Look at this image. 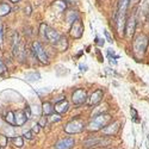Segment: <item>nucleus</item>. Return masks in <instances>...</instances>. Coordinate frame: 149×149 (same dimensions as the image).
Instances as JSON below:
<instances>
[{
  "label": "nucleus",
  "instance_id": "1",
  "mask_svg": "<svg viewBox=\"0 0 149 149\" xmlns=\"http://www.w3.org/2000/svg\"><path fill=\"white\" fill-rule=\"evenodd\" d=\"M129 3H130V0H119L118 11L115 15V17L117 19V29H118L119 35L124 33V28H125V15H127Z\"/></svg>",
  "mask_w": 149,
  "mask_h": 149
},
{
  "label": "nucleus",
  "instance_id": "2",
  "mask_svg": "<svg viewBox=\"0 0 149 149\" xmlns=\"http://www.w3.org/2000/svg\"><path fill=\"white\" fill-rule=\"evenodd\" d=\"M111 118H112V117H111L110 115H107V113H100V115H98L88 124V129L91 131L102 130V129H104L107 125V124L111 122Z\"/></svg>",
  "mask_w": 149,
  "mask_h": 149
},
{
  "label": "nucleus",
  "instance_id": "3",
  "mask_svg": "<svg viewBox=\"0 0 149 149\" xmlns=\"http://www.w3.org/2000/svg\"><path fill=\"white\" fill-rule=\"evenodd\" d=\"M148 43H149V38L146 35H139L134 41V53L139 57H142L148 48Z\"/></svg>",
  "mask_w": 149,
  "mask_h": 149
},
{
  "label": "nucleus",
  "instance_id": "4",
  "mask_svg": "<svg viewBox=\"0 0 149 149\" xmlns=\"http://www.w3.org/2000/svg\"><path fill=\"white\" fill-rule=\"evenodd\" d=\"M84 129H85V123H84V120L77 118V119L70 120V122L67 124L66 128H65V131H66L67 134H78V132H81Z\"/></svg>",
  "mask_w": 149,
  "mask_h": 149
},
{
  "label": "nucleus",
  "instance_id": "5",
  "mask_svg": "<svg viewBox=\"0 0 149 149\" xmlns=\"http://www.w3.org/2000/svg\"><path fill=\"white\" fill-rule=\"evenodd\" d=\"M42 32H43V36L45 38L54 44H56L58 42V40L61 38V35L56 30L49 28L48 25H44V24H42Z\"/></svg>",
  "mask_w": 149,
  "mask_h": 149
},
{
  "label": "nucleus",
  "instance_id": "6",
  "mask_svg": "<svg viewBox=\"0 0 149 149\" xmlns=\"http://www.w3.org/2000/svg\"><path fill=\"white\" fill-rule=\"evenodd\" d=\"M32 50H33V53H35V55H36V57L38 58L42 63H49V58H48V55H47V53H45V50L43 49V47L41 45V43L40 42H37V41H35L33 43H32Z\"/></svg>",
  "mask_w": 149,
  "mask_h": 149
},
{
  "label": "nucleus",
  "instance_id": "7",
  "mask_svg": "<svg viewBox=\"0 0 149 149\" xmlns=\"http://www.w3.org/2000/svg\"><path fill=\"white\" fill-rule=\"evenodd\" d=\"M84 33V25L80 18H78L74 23H72V28H70V36L73 38H80Z\"/></svg>",
  "mask_w": 149,
  "mask_h": 149
},
{
  "label": "nucleus",
  "instance_id": "8",
  "mask_svg": "<svg viewBox=\"0 0 149 149\" xmlns=\"http://www.w3.org/2000/svg\"><path fill=\"white\" fill-rule=\"evenodd\" d=\"M28 119H29V117H28L25 111L19 110V111H16V112H13V125L22 127V125H24V124L26 123Z\"/></svg>",
  "mask_w": 149,
  "mask_h": 149
},
{
  "label": "nucleus",
  "instance_id": "9",
  "mask_svg": "<svg viewBox=\"0 0 149 149\" xmlns=\"http://www.w3.org/2000/svg\"><path fill=\"white\" fill-rule=\"evenodd\" d=\"M72 99H73V103L77 104V105H81L86 102L87 99V94H86V91L82 90V88H78L73 92V95H72Z\"/></svg>",
  "mask_w": 149,
  "mask_h": 149
},
{
  "label": "nucleus",
  "instance_id": "10",
  "mask_svg": "<svg viewBox=\"0 0 149 149\" xmlns=\"http://www.w3.org/2000/svg\"><path fill=\"white\" fill-rule=\"evenodd\" d=\"M109 143H110V141L106 139H90L84 142V146L86 148H91V147H103Z\"/></svg>",
  "mask_w": 149,
  "mask_h": 149
},
{
  "label": "nucleus",
  "instance_id": "11",
  "mask_svg": "<svg viewBox=\"0 0 149 149\" xmlns=\"http://www.w3.org/2000/svg\"><path fill=\"white\" fill-rule=\"evenodd\" d=\"M75 144V141L72 137H66L60 140L56 144H55V149H72Z\"/></svg>",
  "mask_w": 149,
  "mask_h": 149
},
{
  "label": "nucleus",
  "instance_id": "12",
  "mask_svg": "<svg viewBox=\"0 0 149 149\" xmlns=\"http://www.w3.org/2000/svg\"><path fill=\"white\" fill-rule=\"evenodd\" d=\"M135 29H136V18L135 16L130 17L128 23L125 24V28H124V31H127V36L128 37H132L135 33Z\"/></svg>",
  "mask_w": 149,
  "mask_h": 149
},
{
  "label": "nucleus",
  "instance_id": "13",
  "mask_svg": "<svg viewBox=\"0 0 149 149\" xmlns=\"http://www.w3.org/2000/svg\"><path fill=\"white\" fill-rule=\"evenodd\" d=\"M103 97H104V92L102 91V90H97V91H94L93 93H92V95H91V98H90V100H88V104L90 105H97V104H99L102 100H103Z\"/></svg>",
  "mask_w": 149,
  "mask_h": 149
},
{
  "label": "nucleus",
  "instance_id": "14",
  "mask_svg": "<svg viewBox=\"0 0 149 149\" xmlns=\"http://www.w3.org/2000/svg\"><path fill=\"white\" fill-rule=\"evenodd\" d=\"M119 130V122H115L112 124H110V125H106L104 129H103V132L105 135H116L117 131Z\"/></svg>",
  "mask_w": 149,
  "mask_h": 149
},
{
  "label": "nucleus",
  "instance_id": "15",
  "mask_svg": "<svg viewBox=\"0 0 149 149\" xmlns=\"http://www.w3.org/2000/svg\"><path fill=\"white\" fill-rule=\"evenodd\" d=\"M54 110L58 113H65L68 110V102L66 100V99H60V100L55 104Z\"/></svg>",
  "mask_w": 149,
  "mask_h": 149
},
{
  "label": "nucleus",
  "instance_id": "16",
  "mask_svg": "<svg viewBox=\"0 0 149 149\" xmlns=\"http://www.w3.org/2000/svg\"><path fill=\"white\" fill-rule=\"evenodd\" d=\"M42 112H43V115H44L45 117L53 115V112H54V106H53V104L49 103V102L44 103L43 106H42Z\"/></svg>",
  "mask_w": 149,
  "mask_h": 149
},
{
  "label": "nucleus",
  "instance_id": "17",
  "mask_svg": "<svg viewBox=\"0 0 149 149\" xmlns=\"http://www.w3.org/2000/svg\"><path fill=\"white\" fill-rule=\"evenodd\" d=\"M78 18H79V16H78V12L77 11H69V12H67V15H66V19L70 24L75 22Z\"/></svg>",
  "mask_w": 149,
  "mask_h": 149
},
{
  "label": "nucleus",
  "instance_id": "18",
  "mask_svg": "<svg viewBox=\"0 0 149 149\" xmlns=\"http://www.w3.org/2000/svg\"><path fill=\"white\" fill-rule=\"evenodd\" d=\"M10 12H11V7L8 6V4H6V3H1V4H0V17L7 16Z\"/></svg>",
  "mask_w": 149,
  "mask_h": 149
},
{
  "label": "nucleus",
  "instance_id": "19",
  "mask_svg": "<svg viewBox=\"0 0 149 149\" xmlns=\"http://www.w3.org/2000/svg\"><path fill=\"white\" fill-rule=\"evenodd\" d=\"M56 47H57V49H58V50L60 52H65L66 50V49H67V40L66 38H63V37H61V38L58 40V42L55 44Z\"/></svg>",
  "mask_w": 149,
  "mask_h": 149
},
{
  "label": "nucleus",
  "instance_id": "20",
  "mask_svg": "<svg viewBox=\"0 0 149 149\" xmlns=\"http://www.w3.org/2000/svg\"><path fill=\"white\" fill-rule=\"evenodd\" d=\"M25 79L30 82H36L40 80V74L38 73H29L25 75Z\"/></svg>",
  "mask_w": 149,
  "mask_h": 149
},
{
  "label": "nucleus",
  "instance_id": "21",
  "mask_svg": "<svg viewBox=\"0 0 149 149\" xmlns=\"http://www.w3.org/2000/svg\"><path fill=\"white\" fill-rule=\"evenodd\" d=\"M12 142H13V144L18 148H22L24 146V140L23 137H20V136H16V137L12 139Z\"/></svg>",
  "mask_w": 149,
  "mask_h": 149
},
{
  "label": "nucleus",
  "instance_id": "22",
  "mask_svg": "<svg viewBox=\"0 0 149 149\" xmlns=\"http://www.w3.org/2000/svg\"><path fill=\"white\" fill-rule=\"evenodd\" d=\"M66 1H63V0H57V1L54 3V7H57L58 11H63L66 10Z\"/></svg>",
  "mask_w": 149,
  "mask_h": 149
},
{
  "label": "nucleus",
  "instance_id": "23",
  "mask_svg": "<svg viewBox=\"0 0 149 149\" xmlns=\"http://www.w3.org/2000/svg\"><path fill=\"white\" fill-rule=\"evenodd\" d=\"M130 112H131V117H132V120H134L135 123H139V122H140V119H139L137 111L135 110V107H132V106H131V109H130Z\"/></svg>",
  "mask_w": 149,
  "mask_h": 149
},
{
  "label": "nucleus",
  "instance_id": "24",
  "mask_svg": "<svg viewBox=\"0 0 149 149\" xmlns=\"http://www.w3.org/2000/svg\"><path fill=\"white\" fill-rule=\"evenodd\" d=\"M6 120H7V123H10V124H12V125H13V112H12V111L7 112V115H6Z\"/></svg>",
  "mask_w": 149,
  "mask_h": 149
},
{
  "label": "nucleus",
  "instance_id": "25",
  "mask_svg": "<svg viewBox=\"0 0 149 149\" xmlns=\"http://www.w3.org/2000/svg\"><path fill=\"white\" fill-rule=\"evenodd\" d=\"M7 144V137L0 134V147H5Z\"/></svg>",
  "mask_w": 149,
  "mask_h": 149
},
{
  "label": "nucleus",
  "instance_id": "26",
  "mask_svg": "<svg viewBox=\"0 0 149 149\" xmlns=\"http://www.w3.org/2000/svg\"><path fill=\"white\" fill-rule=\"evenodd\" d=\"M33 131L32 130H28V131H25L24 132V136H25L26 139H29V140H31V139H33Z\"/></svg>",
  "mask_w": 149,
  "mask_h": 149
},
{
  "label": "nucleus",
  "instance_id": "27",
  "mask_svg": "<svg viewBox=\"0 0 149 149\" xmlns=\"http://www.w3.org/2000/svg\"><path fill=\"white\" fill-rule=\"evenodd\" d=\"M5 73H6V67H5V65L3 63L1 57H0V74H5Z\"/></svg>",
  "mask_w": 149,
  "mask_h": 149
},
{
  "label": "nucleus",
  "instance_id": "28",
  "mask_svg": "<svg viewBox=\"0 0 149 149\" xmlns=\"http://www.w3.org/2000/svg\"><path fill=\"white\" fill-rule=\"evenodd\" d=\"M95 43H97L98 45L103 47V45H104V40H102V38H99V37H97V38H95Z\"/></svg>",
  "mask_w": 149,
  "mask_h": 149
},
{
  "label": "nucleus",
  "instance_id": "29",
  "mask_svg": "<svg viewBox=\"0 0 149 149\" xmlns=\"http://www.w3.org/2000/svg\"><path fill=\"white\" fill-rule=\"evenodd\" d=\"M45 124H47V118H45V117H42L41 120H40V124H38V125H40V127H44Z\"/></svg>",
  "mask_w": 149,
  "mask_h": 149
},
{
  "label": "nucleus",
  "instance_id": "30",
  "mask_svg": "<svg viewBox=\"0 0 149 149\" xmlns=\"http://www.w3.org/2000/svg\"><path fill=\"white\" fill-rule=\"evenodd\" d=\"M50 117H52V118H50V120H52V122H54V120H55V122H57V120H60V119H61V118H60V116H57V115H50Z\"/></svg>",
  "mask_w": 149,
  "mask_h": 149
},
{
  "label": "nucleus",
  "instance_id": "31",
  "mask_svg": "<svg viewBox=\"0 0 149 149\" xmlns=\"http://www.w3.org/2000/svg\"><path fill=\"white\" fill-rule=\"evenodd\" d=\"M105 36H106V40H107V42H110V43H112V38H111V36H110L109 31H105Z\"/></svg>",
  "mask_w": 149,
  "mask_h": 149
},
{
  "label": "nucleus",
  "instance_id": "32",
  "mask_svg": "<svg viewBox=\"0 0 149 149\" xmlns=\"http://www.w3.org/2000/svg\"><path fill=\"white\" fill-rule=\"evenodd\" d=\"M3 43V25L0 24V44Z\"/></svg>",
  "mask_w": 149,
  "mask_h": 149
},
{
  "label": "nucleus",
  "instance_id": "33",
  "mask_svg": "<svg viewBox=\"0 0 149 149\" xmlns=\"http://www.w3.org/2000/svg\"><path fill=\"white\" fill-rule=\"evenodd\" d=\"M38 127H40V125H38V124H36V125H33V128H32V131L37 134V132H38V131H40V128H38Z\"/></svg>",
  "mask_w": 149,
  "mask_h": 149
},
{
  "label": "nucleus",
  "instance_id": "34",
  "mask_svg": "<svg viewBox=\"0 0 149 149\" xmlns=\"http://www.w3.org/2000/svg\"><path fill=\"white\" fill-rule=\"evenodd\" d=\"M80 68H81V70H87V69H86V68H87V67H86V66H82V65H80Z\"/></svg>",
  "mask_w": 149,
  "mask_h": 149
},
{
  "label": "nucleus",
  "instance_id": "35",
  "mask_svg": "<svg viewBox=\"0 0 149 149\" xmlns=\"http://www.w3.org/2000/svg\"><path fill=\"white\" fill-rule=\"evenodd\" d=\"M10 1H11V3H18L19 0H10Z\"/></svg>",
  "mask_w": 149,
  "mask_h": 149
},
{
  "label": "nucleus",
  "instance_id": "36",
  "mask_svg": "<svg viewBox=\"0 0 149 149\" xmlns=\"http://www.w3.org/2000/svg\"><path fill=\"white\" fill-rule=\"evenodd\" d=\"M147 146H148V149H149V137H148V141H147Z\"/></svg>",
  "mask_w": 149,
  "mask_h": 149
}]
</instances>
